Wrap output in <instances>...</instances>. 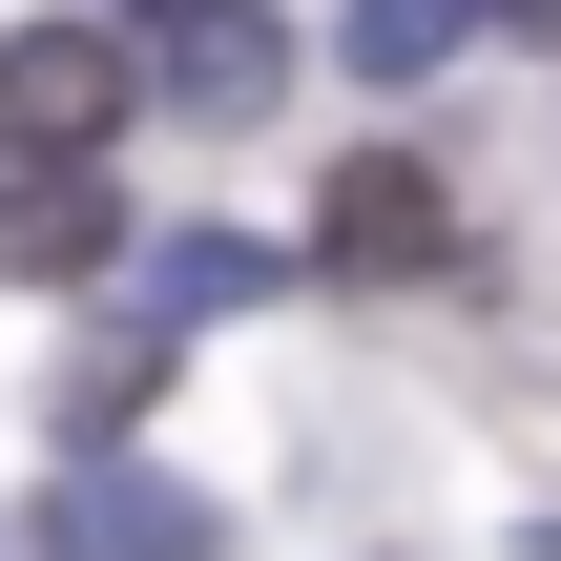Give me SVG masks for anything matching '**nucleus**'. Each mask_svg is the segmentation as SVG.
Returning a JSON list of instances; mask_svg holds the SVG:
<instances>
[{
    "label": "nucleus",
    "instance_id": "obj_8",
    "mask_svg": "<svg viewBox=\"0 0 561 561\" xmlns=\"http://www.w3.org/2000/svg\"><path fill=\"white\" fill-rule=\"evenodd\" d=\"M479 21H500V0H333V62H354V83H437Z\"/></svg>",
    "mask_w": 561,
    "mask_h": 561
},
{
    "label": "nucleus",
    "instance_id": "obj_6",
    "mask_svg": "<svg viewBox=\"0 0 561 561\" xmlns=\"http://www.w3.org/2000/svg\"><path fill=\"white\" fill-rule=\"evenodd\" d=\"M271 291H291L271 229H167V250H125V312H146V333H208V312H271Z\"/></svg>",
    "mask_w": 561,
    "mask_h": 561
},
{
    "label": "nucleus",
    "instance_id": "obj_4",
    "mask_svg": "<svg viewBox=\"0 0 561 561\" xmlns=\"http://www.w3.org/2000/svg\"><path fill=\"white\" fill-rule=\"evenodd\" d=\"M125 42H146V104H187V125H250L291 83V21L271 0H146Z\"/></svg>",
    "mask_w": 561,
    "mask_h": 561
},
{
    "label": "nucleus",
    "instance_id": "obj_7",
    "mask_svg": "<svg viewBox=\"0 0 561 561\" xmlns=\"http://www.w3.org/2000/svg\"><path fill=\"white\" fill-rule=\"evenodd\" d=\"M167 354H187V333H146V312H104V333L62 354V396H42V437H62V458H83V437H125V416L167 396Z\"/></svg>",
    "mask_w": 561,
    "mask_h": 561
},
{
    "label": "nucleus",
    "instance_id": "obj_1",
    "mask_svg": "<svg viewBox=\"0 0 561 561\" xmlns=\"http://www.w3.org/2000/svg\"><path fill=\"white\" fill-rule=\"evenodd\" d=\"M479 229H458V187H437V146H354L333 187H312V250L291 271H333V291H437Z\"/></svg>",
    "mask_w": 561,
    "mask_h": 561
},
{
    "label": "nucleus",
    "instance_id": "obj_2",
    "mask_svg": "<svg viewBox=\"0 0 561 561\" xmlns=\"http://www.w3.org/2000/svg\"><path fill=\"white\" fill-rule=\"evenodd\" d=\"M146 125V42L125 21H0V167H83Z\"/></svg>",
    "mask_w": 561,
    "mask_h": 561
},
{
    "label": "nucleus",
    "instance_id": "obj_3",
    "mask_svg": "<svg viewBox=\"0 0 561 561\" xmlns=\"http://www.w3.org/2000/svg\"><path fill=\"white\" fill-rule=\"evenodd\" d=\"M42 561H229V500L208 479H167V458H62L42 479Z\"/></svg>",
    "mask_w": 561,
    "mask_h": 561
},
{
    "label": "nucleus",
    "instance_id": "obj_9",
    "mask_svg": "<svg viewBox=\"0 0 561 561\" xmlns=\"http://www.w3.org/2000/svg\"><path fill=\"white\" fill-rule=\"evenodd\" d=\"M500 21H520V42H561V0H500Z\"/></svg>",
    "mask_w": 561,
    "mask_h": 561
},
{
    "label": "nucleus",
    "instance_id": "obj_5",
    "mask_svg": "<svg viewBox=\"0 0 561 561\" xmlns=\"http://www.w3.org/2000/svg\"><path fill=\"white\" fill-rule=\"evenodd\" d=\"M0 271H21V291L125 271V167H104V146H83V167H21V187H0Z\"/></svg>",
    "mask_w": 561,
    "mask_h": 561
}]
</instances>
